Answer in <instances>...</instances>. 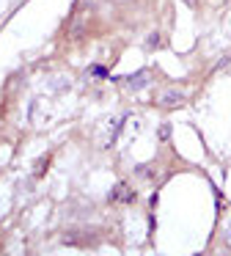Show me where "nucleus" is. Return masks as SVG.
<instances>
[{
    "label": "nucleus",
    "instance_id": "nucleus-7",
    "mask_svg": "<svg viewBox=\"0 0 231 256\" xmlns=\"http://www.w3.org/2000/svg\"><path fill=\"white\" fill-rule=\"evenodd\" d=\"M146 44L152 47V50H157V44H160V34H152V36L146 39Z\"/></svg>",
    "mask_w": 231,
    "mask_h": 256
},
{
    "label": "nucleus",
    "instance_id": "nucleus-3",
    "mask_svg": "<svg viewBox=\"0 0 231 256\" xmlns=\"http://www.w3.org/2000/svg\"><path fill=\"white\" fill-rule=\"evenodd\" d=\"M96 242V237L94 234H64V245H94Z\"/></svg>",
    "mask_w": 231,
    "mask_h": 256
},
{
    "label": "nucleus",
    "instance_id": "nucleus-5",
    "mask_svg": "<svg viewBox=\"0 0 231 256\" xmlns=\"http://www.w3.org/2000/svg\"><path fill=\"white\" fill-rule=\"evenodd\" d=\"M88 74H94V78H108V66H102V64H94Z\"/></svg>",
    "mask_w": 231,
    "mask_h": 256
},
{
    "label": "nucleus",
    "instance_id": "nucleus-6",
    "mask_svg": "<svg viewBox=\"0 0 231 256\" xmlns=\"http://www.w3.org/2000/svg\"><path fill=\"white\" fill-rule=\"evenodd\" d=\"M135 174H138V176H146V179H152V176H154V171H152L148 166H138V168H135Z\"/></svg>",
    "mask_w": 231,
    "mask_h": 256
},
{
    "label": "nucleus",
    "instance_id": "nucleus-1",
    "mask_svg": "<svg viewBox=\"0 0 231 256\" xmlns=\"http://www.w3.org/2000/svg\"><path fill=\"white\" fill-rule=\"evenodd\" d=\"M184 102H187V94L182 88H168L165 94H160L157 105L160 108H182Z\"/></svg>",
    "mask_w": 231,
    "mask_h": 256
},
{
    "label": "nucleus",
    "instance_id": "nucleus-4",
    "mask_svg": "<svg viewBox=\"0 0 231 256\" xmlns=\"http://www.w3.org/2000/svg\"><path fill=\"white\" fill-rule=\"evenodd\" d=\"M143 83H148V72H146V69H140L135 78H130V88H140Z\"/></svg>",
    "mask_w": 231,
    "mask_h": 256
},
{
    "label": "nucleus",
    "instance_id": "nucleus-2",
    "mask_svg": "<svg viewBox=\"0 0 231 256\" xmlns=\"http://www.w3.org/2000/svg\"><path fill=\"white\" fill-rule=\"evenodd\" d=\"M110 201H118V204H132L135 201V190L126 182H118L113 190H110Z\"/></svg>",
    "mask_w": 231,
    "mask_h": 256
}]
</instances>
